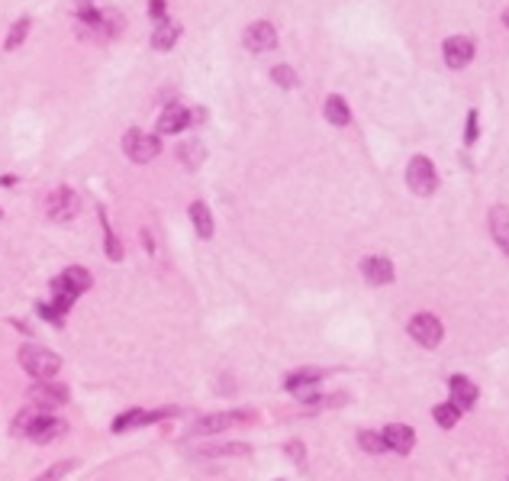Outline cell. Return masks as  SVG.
Instances as JSON below:
<instances>
[{
	"mask_svg": "<svg viewBox=\"0 0 509 481\" xmlns=\"http://www.w3.org/2000/svg\"><path fill=\"white\" fill-rule=\"evenodd\" d=\"M87 288H91V272H84V268H68V272H62L55 281H52V297H55L52 304L65 313Z\"/></svg>",
	"mask_w": 509,
	"mask_h": 481,
	"instance_id": "obj_1",
	"label": "cell"
},
{
	"mask_svg": "<svg viewBox=\"0 0 509 481\" xmlns=\"http://www.w3.org/2000/svg\"><path fill=\"white\" fill-rule=\"evenodd\" d=\"M19 365L26 368L33 378H39V381H48V378L58 375L62 359H58L55 352L42 349V346H23V349H19Z\"/></svg>",
	"mask_w": 509,
	"mask_h": 481,
	"instance_id": "obj_2",
	"label": "cell"
},
{
	"mask_svg": "<svg viewBox=\"0 0 509 481\" xmlns=\"http://www.w3.org/2000/svg\"><path fill=\"white\" fill-rule=\"evenodd\" d=\"M407 184H409V191H413L416 198H429V194L438 188V171H436V165H432V159L416 155V159L409 161Z\"/></svg>",
	"mask_w": 509,
	"mask_h": 481,
	"instance_id": "obj_3",
	"label": "cell"
},
{
	"mask_svg": "<svg viewBox=\"0 0 509 481\" xmlns=\"http://www.w3.org/2000/svg\"><path fill=\"white\" fill-rule=\"evenodd\" d=\"M442 323L438 317L432 313H416L413 320H409V336L419 342V346H426V349H436L438 342H442Z\"/></svg>",
	"mask_w": 509,
	"mask_h": 481,
	"instance_id": "obj_4",
	"label": "cell"
},
{
	"mask_svg": "<svg viewBox=\"0 0 509 481\" xmlns=\"http://www.w3.org/2000/svg\"><path fill=\"white\" fill-rule=\"evenodd\" d=\"M78 210H81V198H78L71 188L52 191L48 200H46V213L52 220H74L78 217Z\"/></svg>",
	"mask_w": 509,
	"mask_h": 481,
	"instance_id": "obj_5",
	"label": "cell"
},
{
	"mask_svg": "<svg viewBox=\"0 0 509 481\" xmlns=\"http://www.w3.org/2000/svg\"><path fill=\"white\" fill-rule=\"evenodd\" d=\"M123 149H126V155L132 161H152L161 146H158V136H145L139 130H130L123 136Z\"/></svg>",
	"mask_w": 509,
	"mask_h": 481,
	"instance_id": "obj_6",
	"label": "cell"
},
{
	"mask_svg": "<svg viewBox=\"0 0 509 481\" xmlns=\"http://www.w3.org/2000/svg\"><path fill=\"white\" fill-rule=\"evenodd\" d=\"M242 42H245V49H251V52H268V49L278 46V33H274L271 23L258 19V23H251V26L245 29Z\"/></svg>",
	"mask_w": 509,
	"mask_h": 481,
	"instance_id": "obj_7",
	"label": "cell"
},
{
	"mask_svg": "<svg viewBox=\"0 0 509 481\" xmlns=\"http://www.w3.org/2000/svg\"><path fill=\"white\" fill-rule=\"evenodd\" d=\"M442 58H445V65H448V68H464V65H467V62L474 58V42H471L467 36H452V39H445Z\"/></svg>",
	"mask_w": 509,
	"mask_h": 481,
	"instance_id": "obj_8",
	"label": "cell"
},
{
	"mask_svg": "<svg viewBox=\"0 0 509 481\" xmlns=\"http://www.w3.org/2000/svg\"><path fill=\"white\" fill-rule=\"evenodd\" d=\"M29 401H33V407H39V410H55V407H62L68 401V391L62 385L42 381V385H36L29 391Z\"/></svg>",
	"mask_w": 509,
	"mask_h": 481,
	"instance_id": "obj_9",
	"label": "cell"
},
{
	"mask_svg": "<svg viewBox=\"0 0 509 481\" xmlns=\"http://www.w3.org/2000/svg\"><path fill=\"white\" fill-rule=\"evenodd\" d=\"M65 430L68 426L62 423V420H55V417H33L26 436L33 439V443H52V439H58Z\"/></svg>",
	"mask_w": 509,
	"mask_h": 481,
	"instance_id": "obj_10",
	"label": "cell"
},
{
	"mask_svg": "<svg viewBox=\"0 0 509 481\" xmlns=\"http://www.w3.org/2000/svg\"><path fill=\"white\" fill-rule=\"evenodd\" d=\"M245 420H249V414H210V417H204V420H197L190 433H197V436L220 433V430H229V426L245 423Z\"/></svg>",
	"mask_w": 509,
	"mask_h": 481,
	"instance_id": "obj_11",
	"label": "cell"
},
{
	"mask_svg": "<svg viewBox=\"0 0 509 481\" xmlns=\"http://www.w3.org/2000/svg\"><path fill=\"white\" fill-rule=\"evenodd\" d=\"M448 391H452V404L458 407V410H467V407L477 404V385H474L471 378L454 375L452 381H448Z\"/></svg>",
	"mask_w": 509,
	"mask_h": 481,
	"instance_id": "obj_12",
	"label": "cell"
},
{
	"mask_svg": "<svg viewBox=\"0 0 509 481\" xmlns=\"http://www.w3.org/2000/svg\"><path fill=\"white\" fill-rule=\"evenodd\" d=\"M361 274L368 284H387V281H393V265L384 255H370V259L361 262Z\"/></svg>",
	"mask_w": 509,
	"mask_h": 481,
	"instance_id": "obj_13",
	"label": "cell"
},
{
	"mask_svg": "<svg viewBox=\"0 0 509 481\" xmlns=\"http://www.w3.org/2000/svg\"><path fill=\"white\" fill-rule=\"evenodd\" d=\"M190 123V114H187L181 104H168L165 110H161V116H158V132L161 136H175V132H181Z\"/></svg>",
	"mask_w": 509,
	"mask_h": 481,
	"instance_id": "obj_14",
	"label": "cell"
},
{
	"mask_svg": "<svg viewBox=\"0 0 509 481\" xmlns=\"http://www.w3.org/2000/svg\"><path fill=\"white\" fill-rule=\"evenodd\" d=\"M319 371H294V375H287V391H294L296 397H303L306 404H316V397H313V387L319 385Z\"/></svg>",
	"mask_w": 509,
	"mask_h": 481,
	"instance_id": "obj_15",
	"label": "cell"
},
{
	"mask_svg": "<svg viewBox=\"0 0 509 481\" xmlns=\"http://www.w3.org/2000/svg\"><path fill=\"white\" fill-rule=\"evenodd\" d=\"M384 443H387V449H393V453L407 455V453H413L416 436H413V430H409L407 423H393V426L384 430Z\"/></svg>",
	"mask_w": 509,
	"mask_h": 481,
	"instance_id": "obj_16",
	"label": "cell"
},
{
	"mask_svg": "<svg viewBox=\"0 0 509 481\" xmlns=\"http://www.w3.org/2000/svg\"><path fill=\"white\" fill-rule=\"evenodd\" d=\"M171 410H126L113 420V433H126L130 426H142V423H155L161 417H168Z\"/></svg>",
	"mask_w": 509,
	"mask_h": 481,
	"instance_id": "obj_17",
	"label": "cell"
},
{
	"mask_svg": "<svg viewBox=\"0 0 509 481\" xmlns=\"http://www.w3.org/2000/svg\"><path fill=\"white\" fill-rule=\"evenodd\" d=\"M490 233H493V239H497V245L509 255V207L497 204V207L490 210Z\"/></svg>",
	"mask_w": 509,
	"mask_h": 481,
	"instance_id": "obj_18",
	"label": "cell"
},
{
	"mask_svg": "<svg viewBox=\"0 0 509 481\" xmlns=\"http://www.w3.org/2000/svg\"><path fill=\"white\" fill-rule=\"evenodd\" d=\"M190 220H194L197 236H204V239L213 236V213H210V207H206L204 200H194V204H190Z\"/></svg>",
	"mask_w": 509,
	"mask_h": 481,
	"instance_id": "obj_19",
	"label": "cell"
},
{
	"mask_svg": "<svg viewBox=\"0 0 509 481\" xmlns=\"http://www.w3.org/2000/svg\"><path fill=\"white\" fill-rule=\"evenodd\" d=\"M177 36H181V26L171 23V19H165V23H158L155 33H152V46H155L158 52H168V49L177 42Z\"/></svg>",
	"mask_w": 509,
	"mask_h": 481,
	"instance_id": "obj_20",
	"label": "cell"
},
{
	"mask_svg": "<svg viewBox=\"0 0 509 481\" xmlns=\"http://www.w3.org/2000/svg\"><path fill=\"white\" fill-rule=\"evenodd\" d=\"M325 120L332 123V126H348V120H352V110H348V104H345L339 94L325 97Z\"/></svg>",
	"mask_w": 509,
	"mask_h": 481,
	"instance_id": "obj_21",
	"label": "cell"
},
{
	"mask_svg": "<svg viewBox=\"0 0 509 481\" xmlns=\"http://www.w3.org/2000/svg\"><path fill=\"white\" fill-rule=\"evenodd\" d=\"M204 155H206L204 142H197V139L184 142V146L177 149V159L184 161V165H187V168H190V171H197V168H200V165H204Z\"/></svg>",
	"mask_w": 509,
	"mask_h": 481,
	"instance_id": "obj_22",
	"label": "cell"
},
{
	"mask_svg": "<svg viewBox=\"0 0 509 481\" xmlns=\"http://www.w3.org/2000/svg\"><path fill=\"white\" fill-rule=\"evenodd\" d=\"M97 213H100V223H103V249H107V255H110L113 262H120V259H123V245H120V239H116V233H113V227L107 223V210L97 207Z\"/></svg>",
	"mask_w": 509,
	"mask_h": 481,
	"instance_id": "obj_23",
	"label": "cell"
},
{
	"mask_svg": "<svg viewBox=\"0 0 509 481\" xmlns=\"http://www.w3.org/2000/svg\"><path fill=\"white\" fill-rule=\"evenodd\" d=\"M29 26H33V23H29V17H19L17 23H13V29H10V36H7V42H3V49H17L19 42L29 36Z\"/></svg>",
	"mask_w": 509,
	"mask_h": 481,
	"instance_id": "obj_24",
	"label": "cell"
},
{
	"mask_svg": "<svg viewBox=\"0 0 509 481\" xmlns=\"http://www.w3.org/2000/svg\"><path fill=\"white\" fill-rule=\"evenodd\" d=\"M358 443H361V449H364V453H370V455H380L384 449H387L384 436L370 433V430H361V433H358Z\"/></svg>",
	"mask_w": 509,
	"mask_h": 481,
	"instance_id": "obj_25",
	"label": "cell"
},
{
	"mask_svg": "<svg viewBox=\"0 0 509 481\" xmlns=\"http://www.w3.org/2000/svg\"><path fill=\"white\" fill-rule=\"evenodd\" d=\"M458 414H461V410H458L454 404H438L436 407V423L445 426V430H452V426L458 423Z\"/></svg>",
	"mask_w": 509,
	"mask_h": 481,
	"instance_id": "obj_26",
	"label": "cell"
},
{
	"mask_svg": "<svg viewBox=\"0 0 509 481\" xmlns=\"http://www.w3.org/2000/svg\"><path fill=\"white\" fill-rule=\"evenodd\" d=\"M271 78H274V85H280V87H296V75L290 65H274L271 68Z\"/></svg>",
	"mask_w": 509,
	"mask_h": 481,
	"instance_id": "obj_27",
	"label": "cell"
},
{
	"mask_svg": "<svg viewBox=\"0 0 509 481\" xmlns=\"http://www.w3.org/2000/svg\"><path fill=\"white\" fill-rule=\"evenodd\" d=\"M165 10H168V3L165 0H148V13H152V19H155V23H165Z\"/></svg>",
	"mask_w": 509,
	"mask_h": 481,
	"instance_id": "obj_28",
	"label": "cell"
},
{
	"mask_svg": "<svg viewBox=\"0 0 509 481\" xmlns=\"http://www.w3.org/2000/svg\"><path fill=\"white\" fill-rule=\"evenodd\" d=\"M71 469H74L71 462H62V465H55V469H48V472L42 475V478H36V481H58V478H62V475H65V472H71Z\"/></svg>",
	"mask_w": 509,
	"mask_h": 481,
	"instance_id": "obj_29",
	"label": "cell"
},
{
	"mask_svg": "<svg viewBox=\"0 0 509 481\" xmlns=\"http://www.w3.org/2000/svg\"><path fill=\"white\" fill-rule=\"evenodd\" d=\"M477 130H481V126H477V114H467V132H464V142H467V146H474Z\"/></svg>",
	"mask_w": 509,
	"mask_h": 481,
	"instance_id": "obj_30",
	"label": "cell"
},
{
	"mask_svg": "<svg viewBox=\"0 0 509 481\" xmlns=\"http://www.w3.org/2000/svg\"><path fill=\"white\" fill-rule=\"evenodd\" d=\"M39 313H42L46 320H52V323H62V320H65V313L58 311V307H46V304H39Z\"/></svg>",
	"mask_w": 509,
	"mask_h": 481,
	"instance_id": "obj_31",
	"label": "cell"
},
{
	"mask_svg": "<svg viewBox=\"0 0 509 481\" xmlns=\"http://www.w3.org/2000/svg\"><path fill=\"white\" fill-rule=\"evenodd\" d=\"M287 453L294 455L296 462H303V443H287Z\"/></svg>",
	"mask_w": 509,
	"mask_h": 481,
	"instance_id": "obj_32",
	"label": "cell"
},
{
	"mask_svg": "<svg viewBox=\"0 0 509 481\" xmlns=\"http://www.w3.org/2000/svg\"><path fill=\"white\" fill-rule=\"evenodd\" d=\"M503 23H506V26H509V10H506V17H503Z\"/></svg>",
	"mask_w": 509,
	"mask_h": 481,
	"instance_id": "obj_33",
	"label": "cell"
}]
</instances>
